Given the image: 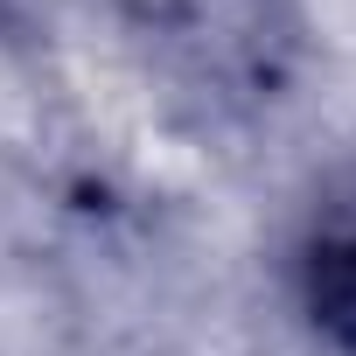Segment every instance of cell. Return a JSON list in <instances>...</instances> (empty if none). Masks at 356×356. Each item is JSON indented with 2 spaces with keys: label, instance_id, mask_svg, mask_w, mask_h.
I'll return each instance as SVG.
<instances>
[{
  "label": "cell",
  "instance_id": "7a4b0ae2",
  "mask_svg": "<svg viewBox=\"0 0 356 356\" xmlns=\"http://www.w3.org/2000/svg\"><path fill=\"white\" fill-rule=\"evenodd\" d=\"M119 8L140 29L210 56V70L266 63V42H273L266 35V0H119Z\"/></svg>",
  "mask_w": 356,
  "mask_h": 356
},
{
  "label": "cell",
  "instance_id": "6da1fadb",
  "mask_svg": "<svg viewBox=\"0 0 356 356\" xmlns=\"http://www.w3.org/2000/svg\"><path fill=\"white\" fill-rule=\"evenodd\" d=\"M293 286H300V314L314 321V335L356 356V175H342L314 203L293 245Z\"/></svg>",
  "mask_w": 356,
  "mask_h": 356
}]
</instances>
